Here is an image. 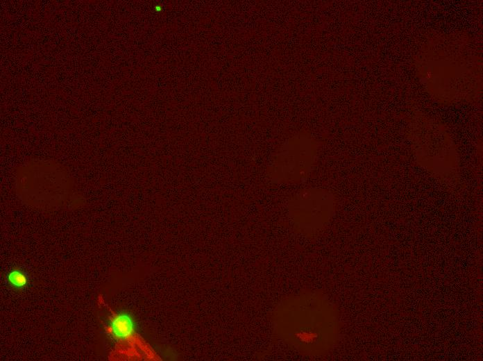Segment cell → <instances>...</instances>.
<instances>
[{
  "label": "cell",
  "mask_w": 483,
  "mask_h": 361,
  "mask_svg": "<svg viewBox=\"0 0 483 361\" xmlns=\"http://www.w3.org/2000/svg\"><path fill=\"white\" fill-rule=\"evenodd\" d=\"M137 329L136 319L126 310L112 313L105 324V330L109 337L119 344L132 341L137 333Z\"/></svg>",
  "instance_id": "obj_1"
},
{
  "label": "cell",
  "mask_w": 483,
  "mask_h": 361,
  "mask_svg": "<svg viewBox=\"0 0 483 361\" xmlns=\"http://www.w3.org/2000/svg\"><path fill=\"white\" fill-rule=\"evenodd\" d=\"M8 285L15 290L24 289L29 284V278L25 271L20 268H13L6 275Z\"/></svg>",
  "instance_id": "obj_2"
}]
</instances>
